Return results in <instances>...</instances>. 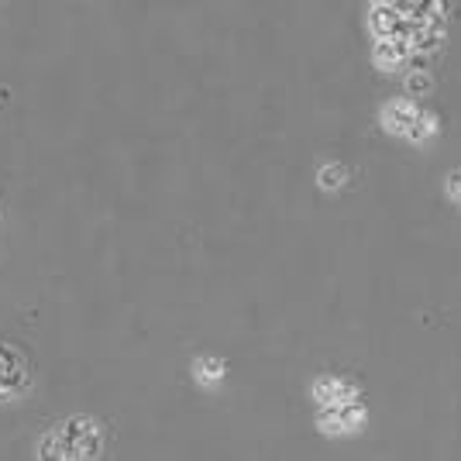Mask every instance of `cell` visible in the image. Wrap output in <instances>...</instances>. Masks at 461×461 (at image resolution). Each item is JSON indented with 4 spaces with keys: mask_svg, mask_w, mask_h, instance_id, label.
<instances>
[{
    "mask_svg": "<svg viewBox=\"0 0 461 461\" xmlns=\"http://www.w3.org/2000/svg\"><path fill=\"white\" fill-rule=\"evenodd\" d=\"M24 386H28V369H24L21 354L0 345V396L21 393Z\"/></svg>",
    "mask_w": 461,
    "mask_h": 461,
    "instance_id": "cell-1",
    "label": "cell"
},
{
    "mask_svg": "<svg viewBox=\"0 0 461 461\" xmlns=\"http://www.w3.org/2000/svg\"><path fill=\"white\" fill-rule=\"evenodd\" d=\"M420 107L417 104H410V100H399V104H389L386 107V128L393 134H406L414 128V121H417Z\"/></svg>",
    "mask_w": 461,
    "mask_h": 461,
    "instance_id": "cell-2",
    "label": "cell"
},
{
    "mask_svg": "<svg viewBox=\"0 0 461 461\" xmlns=\"http://www.w3.org/2000/svg\"><path fill=\"white\" fill-rule=\"evenodd\" d=\"M313 396L324 403V406H337V403H354V389L348 382H337V379H324L313 386Z\"/></svg>",
    "mask_w": 461,
    "mask_h": 461,
    "instance_id": "cell-3",
    "label": "cell"
},
{
    "mask_svg": "<svg viewBox=\"0 0 461 461\" xmlns=\"http://www.w3.org/2000/svg\"><path fill=\"white\" fill-rule=\"evenodd\" d=\"M410 59V45L406 42H375V66L396 69Z\"/></svg>",
    "mask_w": 461,
    "mask_h": 461,
    "instance_id": "cell-4",
    "label": "cell"
},
{
    "mask_svg": "<svg viewBox=\"0 0 461 461\" xmlns=\"http://www.w3.org/2000/svg\"><path fill=\"white\" fill-rule=\"evenodd\" d=\"M358 417H362V410L354 406V403H337V406H324V423H328L330 431H337V427H352V423H358Z\"/></svg>",
    "mask_w": 461,
    "mask_h": 461,
    "instance_id": "cell-5",
    "label": "cell"
},
{
    "mask_svg": "<svg viewBox=\"0 0 461 461\" xmlns=\"http://www.w3.org/2000/svg\"><path fill=\"white\" fill-rule=\"evenodd\" d=\"M431 134H434V117L420 110L417 121H414V128L406 132V138H410V141H423V138H431Z\"/></svg>",
    "mask_w": 461,
    "mask_h": 461,
    "instance_id": "cell-6",
    "label": "cell"
},
{
    "mask_svg": "<svg viewBox=\"0 0 461 461\" xmlns=\"http://www.w3.org/2000/svg\"><path fill=\"white\" fill-rule=\"evenodd\" d=\"M345 176H348V173H345L341 166H328V169L320 173V186H324V190H337V186L345 183Z\"/></svg>",
    "mask_w": 461,
    "mask_h": 461,
    "instance_id": "cell-7",
    "label": "cell"
},
{
    "mask_svg": "<svg viewBox=\"0 0 461 461\" xmlns=\"http://www.w3.org/2000/svg\"><path fill=\"white\" fill-rule=\"evenodd\" d=\"M406 87H410V93H427V90H431V80H427V73H410Z\"/></svg>",
    "mask_w": 461,
    "mask_h": 461,
    "instance_id": "cell-8",
    "label": "cell"
},
{
    "mask_svg": "<svg viewBox=\"0 0 461 461\" xmlns=\"http://www.w3.org/2000/svg\"><path fill=\"white\" fill-rule=\"evenodd\" d=\"M197 369L203 379H220V369H224V365H220V362H200Z\"/></svg>",
    "mask_w": 461,
    "mask_h": 461,
    "instance_id": "cell-9",
    "label": "cell"
},
{
    "mask_svg": "<svg viewBox=\"0 0 461 461\" xmlns=\"http://www.w3.org/2000/svg\"><path fill=\"white\" fill-rule=\"evenodd\" d=\"M451 193H455V197H461V173H455V176H451Z\"/></svg>",
    "mask_w": 461,
    "mask_h": 461,
    "instance_id": "cell-10",
    "label": "cell"
}]
</instances>
